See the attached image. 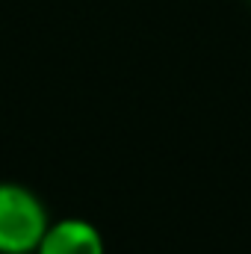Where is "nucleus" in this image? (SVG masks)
<instances>
[{
  "mask_svg": "<svg viewBox=\"0 0 251 254\" xmlns=\"http://www.w3.org/2000/svg\"><path fill=\"white\" fill-rule=\"evenodd\" d=\"M48 225L45 201L36 192L0 181V254H36Z\"/></svg>",
  "mask_w": 251,
  "mask_h": 254,
  "instance_id": "nucleus-1",
  "label": "nucleus"
},
{
  "mask_svg": "<svg viewBox=\"0 0 251 254\" xmlns=\"http://www.w3.org/2000/svg\"><path fill=\"white\" fill-rule=\"evenodd\" d=\"M36 254H107L104 234L86 219H60L51 222Z\"/></svg>",
  "mask_w": 251,
  "mask_h": 254,
  "instance_id": "nucleus-2",
  "label": "nucleus"
}]
</instances>
